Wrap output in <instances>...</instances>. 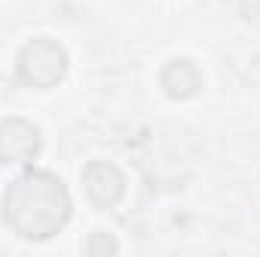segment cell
I'll use <instances>...</instances> for the list:
<instances>
[{
  "label": "cell",
  "mask_w": 260,
  "mask_h": 257,
  "mask_svg": "<svg viewBox=\"0 0 260 257\" xmlns=\"http://www.w3.org/2000/svg\"><path fill=\"white\" fill-rule=\"evenodd\" d=\"M73 212V200L64 182L49 170H27L18 176L3 197V218L6 224L34 242L52 239L64 230Z\"/></svg>",
  "instance_id": "1"
},
{
  "label": "cell",
  "mask_w": 260,
  "mask_h": 257,
  "mask_svg": "<svg viewBox=\"0 0 260 257\" xmlns=\"http://www.w3.org/2000/svg\"><path fill=\"white\" fill-rule=\"evenodd\" d=\"M82 182H85V194L91 197L97 209L118 206V200L124 197V185H127L124 173L109 160H91L82 173Z\"/></svg>",
  "instance_id": "3"
},
{
  "label": "cell",
  "mask_w": 260,
  "mask_h": 257,
  "mask_svg": "<svg viewBox=\"0 0 260 257\" xmlns=\"http://www.w3.org/2000/svg\"><path fill=\"white\" fill-rule=\"evenodd\" d=\"M40 154V130L24 118H3L0 121V160L6 164H27Z\"/></svg>",
  "instance_id": "4"
},
{
  "label": "cell",
  "mask_w": 260,
  "mask_h": 257,
  "mask_svg": "<svg viewBox=\"0 0 260 257\" xmlns=\"http://www.w3.org/2000/svg\"><path fill=\"white\" fill-rule=\"evenodd\" d=\"M115 251H118V242H115V236H112V233H103V230L91 233V236H88V242H85V254H91V257L115 254Z\"/></svg>",
  "instance_id": "6"
},
{
  "label": "cell",
  "mask_w": 260,
  "mask_h": 257,
  "mask_svg": "<svg viewBox=\"0 0 260 257\" xmlns=\"http://www.w3.org/2000/svg\"><path fill=\"white\" fill-rule=\"evenodd\" d=\"M160 88L173 100H191L203 88V73L188 58H173L170 64L164 67V73H160Z\"/></svg>",
  "instance_id": "5"
},
{
  "label": "cell",
  "mask_w": 260,
  "mask_h": 257,
  "mask_svg": "<svg viewBox=\"0 0 260 257\" xmlns=\"http://www.w3.org/2000/svg\"><path fill=\"white\" fill-rule=\"evenodd\" d=\"M67 49L49 37H37L18 52V76L30 88H55L67 76Z\"/></svg>",
  "instance_id": "2"
}]
</instances>
